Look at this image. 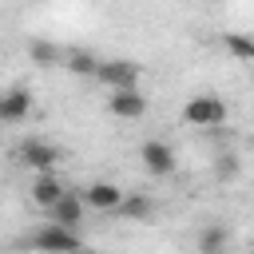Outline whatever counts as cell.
Listing matches in <instances>:
<instances>
[{
  "label": "cell",
  "instance_id": "17",
  "mask_svg": "<svg viewBox=\"0 0 254 254\" xmlns=\"http://www.w3.org/2000/svg\"><path fill=\"white\" fill-rule=\"evenodd\" d=\"M0 107H4V95H0Z\"/></svg>",
  "mask_w": 254,
  "mask_h": 254
},
{
  "label": "cell",
  "instance_id": "10",
  "mask_svg": "<svg viewBox=\"0 0 254 254\" xmlns=\"http://www.w3.org/2000/svg\"><path fill=\"white\" fill-rule=\"evenodd\" d=\"M28 60H32L36 67H60V64L67 60V52H64L60 44H52V40L36 36V40H28Z\"/></svg>",
  "mask_w": 254,
  "mask_h": 254
},
{
  "label": "cell",
  "instance_id": "1",
  "mask_svg": "<svg viewBox=\"0 0 254 254\" xmlns=\"http://www.w3.org/2000/svg\"><path fill=\"white\" fill-rule=\"evenodd\" d=\"M183 119H187L190 127H218V123H226V99L214 95V91H202V95L187 99Z\"/></svg>",
  "mask_w": 254,
  "mask_h": 254
},
{
  "label": "cell",
  "instance_id": "12",
  "mask_svg": "<svg viewBox=\"0 0 254 254\" xmlns=\"http://www.w3.org/2000/svg\"><path fill=\"white\" fill-rule=\"evenodd\" d=\"M28 115H32V91H24V87H12V91L4 95L0 119H8V123H20V119H28Z\"/></svg>",
  "mask_w": 254,
  "mask_h": 254
},
{
  "label": "cell",
  "instance_id": "15",
  "mask_svg": "<svg viewBox=\"0 0 254 254\" xmlns=\"http://www.w3.org/2000/svg\"><path fill=\"white\" fill-rule=\"evenodd\" d=\"M222 44H226V52L234 56V60H254V36H242V32H226L222 36Z\"/></svg>",
  "mask_w": 254,
  "mask_h": 254
},
{
  "label": "cell",
  "instance_id": "8",
  "mask_svg": "<svg viewBox=\"0 0 254 254\" xmlns=\"http://www.w3.org/2000/svg\"><path fill=\"white\" fill-rule=\"evenodd\" d=\"M123 198H127V194H123L115 183H91V187L83 190V206H91V210H119Z\"/></svg>",
  "mask_w": 254,
  "mask_h": 254
},
{
  "label": "cell",
  "instance_id": "16",
  "mask_svg": "<svg viewBox=\"0 0 254 254\" xmlns=\"http://www.w3.org/2000/svg\"><path fill=\"white\" fill-rule=\"evenodd\" d=\"M238 171H242V163H238L234 151H222V155L214 159V179H218V183H234Z\"/></svg>",
  "mask_w": 254,
  "mask_h": 254
},
{
  "label": "cell",
  "instance_id": "13",
  "mask_svg": "<svg viewBox=\"0 0 254 254\" xmlns=\"http://www.w3.org/2000/svg\"><path fill=\"white\" fill-rule=\"evenodd\" d=\"M115 214L127 218V222H147V218L155 214V198H151V194H127Z\"/></svg>",
  "mask_w": 254,
  "mask_h": 254
},
{
  "label": "cell",
  "instance_id": "14",
  "mask_svg": "<svg viewBox=\"0 0 254 254\" xmlns=\"http://www.w3.org/2000/svg\"><path fill=\"white\" fill-rule=\"evenodd\" d=\"M64 67H67V71H75V75H91V79H95V71H99V60H95L91 52H83V48H75V52H67V60H64Z\"/></svg>",
  "mask_w": 254,
  "mask_h": 254
},
{
  "label": "cell",
  "instance_id": "5",
  "mask_svg": "<svg viewBox=\"0 0 254 254\" xmlns=\"http://www.w3.org/2000/svg\"><path fill=\"white\" fill-rule=\"evenodd\" d=\"M60 159H64L60 147L48 143V139H24V143H20V163L32 167V171H40V175H52Z\"/></svg>",
  "mask_w": 254,
  "mask_h": 254
},
{
  "label": "cell",
  "instance_id": "7",
  "mask_svg": "<svg viewBox=\"0 0 254 254\" xmlns=\"http://www.w3.org/2000/svg\"><path fill=\"white\" fill-rule=\"evenodd\" d=\"M48 214H52V222H56V226L75 230V226H79V218H83V194H79V190H67V194H64Z\"/></svg>",
  "mask_w": 254,
  "mask_h": 254
},
{
  "label": "cell",
  "instance_id": "2",
  "mask_svg": "<svg viewBox=\"0 0 254 254\" xmlns=\"http://www.w3.org/2000/svg\"><path fill=\"white\" fill-rule=\"evenodd\" d=\"M28 246H32V250H44V254H79V250H83L79 234H75V230H64V226H56V222L40 226V230L28 238Z\"/></svg>",
  "mask_w": 254,
  "mask_h": 254
},
{
  "label": "cell",
  "instance_id": "4",
  "mask_svg": "<svg viewBox=\"0 0 254 254\" xmlns=\"http://www.w3.org/2000/svg\"><path fill=\"white\" fill-rule=\"evenodd\" d=\"M139 159H143V171L155 175V179H167V175H175V167H179L175 147L163 143V139H147V143L139 147Z\"/></svg>",
  "mask_w": 254,
  "mask_h": 254
},
{
  "label": "cell",
  "instance_id": "6",
  "mask_svg": "<svg viewBox=\"0 0 254 254\" xmlns=\"http://www.w3.org/2000/svg\"><path fill=\"white\" fill-rule=\"evenodd\" d=\"M107 111L119 115V119H143L147 115V95L143 91H111Z\"/></svg>",
  "mask_w": 254,
  "mask_h": 254
},
{
  "label": "cell",
  "instance_id": "3",
  "mask_svg": "<svg viewBox=\"0 0 254 254\" xmlns=\"http://www.w3.org/2000/svg\"><path fill=\"white\" fill-rule=\"evenodd\" d=\"M139 75L143 67L135 60H99V71H95V79L107 83L111 91H139Z\"/></svg>",
  "mask_w": 254,
  "mask_h": 254
},
{
  "label": "cell",
  "instance_id": "11",
  "mask_svg": "<svg viewBox=\"0 0 254 254\" xmlns=\"http://www.w3.org/2000/svg\"><path fill=\"white\" fill-rule=\"evenodd\" d=\"M226 246H230V226L206 222L198 230V254H226Z\"/></svg>",
  "mask_w": 254,
  "mask_h": 254
},
{
  "label": "cell",
  "instance_id": "9",
  "mask_svg": "<svg viewBox=\"0 0 254 254\" xmlns=\"http://www.w3.org/2000/svg\"><path fill=\"white\" fill-rule=\"evenodd\" d=\"M64 194H67V187L60 183V175H56V171H52V175H40V179L32 183V202H36V206H44V210H52Z\"/></svg>",
  "mask_w": 254,
  "mask_h": 254
}]
</instances>
